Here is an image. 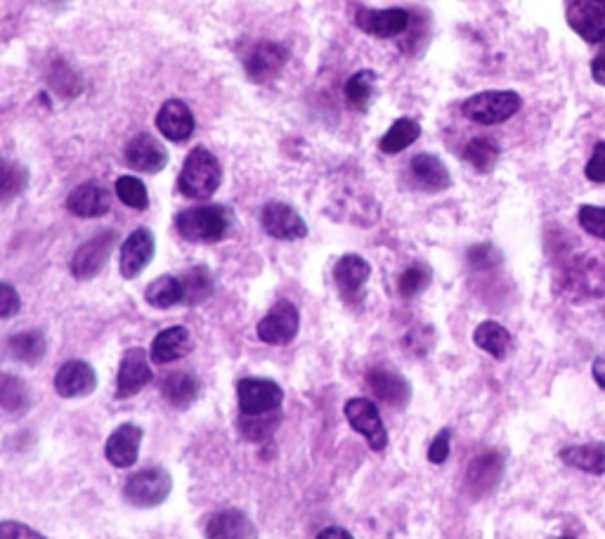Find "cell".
Returning <instances> with one entry per match:
<instances>
[{"label":"cell","mask_w":605,"mask_h":539,"mask_svg":"<svg viewBox=\"0 0 605 539\" xmlns=\"http://www.w3.org/2000/svg\"><path fill=\"white\" fill-rule=\"evenodd\" d=\"M558 291L572 303H589L605 296V263L594 256L570 258L561 275Z\"/></svg>","instance_id":"1"},{"label":"cell","mask_w":605,"mask_h":539,"mask_svg":"<svg viewBox=\"0 0 605 539\" xmlns=\"http://www.w3.org/2000/svg\"><path fill=\"white\" fill-rule=\"evenodd\" d=\"M232 211L220 204L194 206L175 216V227H178L180 237L194 244H213L227 237L232 230Z\"/></svg>","instance_id":"2"},{"label":"cell","mask_w":605,"mask_h":539,"mask_svg":"<svg viewBox=\"0 0 605 539\" xmlns=\"http://www.w3.org/2000/svg\"><path fill=\"white\" fill-rule=\"evenodd\" d=\"M220 180H223V168L216 154L206 147H194L182 164L178 190L182 197L194 201L211 199L218 192Z\"/></svg>","instance_id":"3"},{"label":"cell","mask_w":605,"mask_h":539,"mask_svg":"<svg viewBox=\"0 0 605 539\" xmlns=\"http://www.w3.org/2000/svg\"><path fill=\"white\" fill-rule=\"evenodd\" d=\"M523 107V97L516 90H483L471 95L461 105V114L478 126H497L513 119Z\"/></svg>","instance_id":"4"},{"label":"cell","mask_w":605,"mask_h":539,"mask_svg":"<svg viewBox=\"0 0 605 539\" xmlns=\"http://www.w3.org/2000/svg\"><path fill=\"white\" fill-rule=\"evenodd\" d=\"M171 490V473L161 469V466H149V469L133 473V476L126 480L123 497H126L128 504L138 506V509H154V506H161L166 502Z\"/></svg>","instance_id":"5"},{"label":"cell","mask_w":605,"mask_h":539,"mask_svg":"<svg viewBox=\"0 0 605 539\" xmlns=\"http://www.w3.org/2000/svg\"><path fill=\"white\" fill-rule=\"evenodd\" d=\"M343 412H346V419H348V424L353 426V431L360 433L374 452L386 450L388 431H386V426H383L379 407H376L372 400L350 398L346 402V407H343Z\"/></svg>","instance_id":"6"},{"label":"cell","mask_w":605,"mask_h":539,"mask_svg":"<svg viewBox=\"0 0 605 539\" xmlns=\"http://www.w3.org/2000/svg\"><path fill=\"white\" fill-rule=\"evenodd\" d=\"M298 329H301V313L294 303L282 298L258 322V339L268 346H286L296 339Z\"/></svg>","instance_id":"7"},{"label":"cell","mask_w":605,"mask_h":539,"mask_svg":"<svg viewBox=\"0 0 605 539\" xmlns=\"http://www.w3.org/2000/svg\"><path fill=\"white\" fill-rule=\"evenodd\" d=\"M116 244V232L107 230L95 235L93 239H88L86 244H81L71 258V275L81 282H88V279H95L107 265L109 256H112Z\"/></svg>","instance_id":"8"},{"label":"cell","mask_w":605,"mask_h":539,"mask_svg":"<svg viewBox=\"0 0 605 539\" xmlns=\"http://www.w3.org/2000/svg\"><path fill=\"white\" fill-rule=\"evenodd\" d=\"M237 400L242 414H265L282 407L284 391L275 381L249 376L237 383Z\"/></svg>","instance_id":"9"},{"label":"cell","mask_w":605,"mask_h":539,"mask_svg":"<svg viewBox=\"0 0 605 539\" xmlns=\"http://www.w3.org/2000/svg\"><path fill=\"white\" fill-rule=\"evenodd\" d=\"M565 19L582 41L591 45L605 41V0H572Z\"/></svg>","instance_id":"10"},{"label":"cell","mask_w":605,"mask_h":539,"mask_svg":"<svg viewBox=\"0 0 605 539\" xmlns=\"http://www.w3.org/2000/svg\"><path fill=\"white\" fill-rule=\"evenodd\" d=\"M260 225L272 239H282V242H296V239L308 237V225H305L301 213L284 201L265 204L263 213H260Z\"/></svg>","instance_id":"11"},{"label":"cell","mask_w":605,"mask_h":539,"mask_svg":"<svg viewBox=\"0 0 605 539\" xmlns=\"http://www.w3.org/2000/svg\"><path fill=\"white\" fill-rule=\"evenodd\" d=\"M286 62H289V50L282 43L263 41L246 55L244 71L253 83H270L282 74Z\"/></svg>","instance_id":"12"},{"label":"cell","mask_w":605,"mask_h":539,"mask_svg":"<svg viewBox=\"0 0 605 539\" xmlns=\"http://www.w3.org/2000/svg\"><path fill=\"white\" fill-rule=\"evenodd\" d=\"M409 17L407 10L402 8H386V10H372V8H360L355 12V27L362 34L374 36V38H395L402 36L409 29Z\"/></svg>","instance_id":"13"},{"label":"cell","mask_w":605,"mask_h":539,"mask_svg":"<svg viewBox=\"0 0 605 539\" xmlns=\"http://www.w3.org/2000/svg\"><path fill=\"white\" fill-rule=\"evenodd\" d=\"M506 459L502 452H483L471 461L466 471V490L473 499L487 497L504 476Z\"/></svg>","instance_id":"14"},{"label":"cell","mask_w":605,"mask_h":539,"mask_svg":"<svg viewBox=\"0 0 605 539\" xmlns=\"http://www.w3.org/2000/svg\"><path fill=\"white\" fill-rule=\"evenodd\" d=\"M152 367H149L147 353L142 348H128L121 357L119 376H116V398L128 400L138 395L142 388L152 381Z\"/></svg>","instance_id":"15"},{"label":"cell","mask_w":605,"mask_h":539,"mask_svg":"<svg viewBox=\"0 0 605 539\" xmlns=\"http://www.w3.org/2000/svg\"><path fill=\"white\" fill-rule=\"evenodd\" d=\"M156 253V239L152 230L147 227H138L135 232H130V237L121 246V275L123 279H135L147 270V265L152 263Z\"/></svg>","instance_id":"16"},{"label":"cell","mask_w":605,"mask_h":539,"mask_svg":"<svg viewBox=\"0 0 605 539\" xmlns=\"http://www.w3.org/2000/svg\"><path fill=\"white\" fill-rule=\"evenodd\" d=\"M126 161L135 171L159 173L168 166V149L152 133H138L126 145Z\"/></svg>","instance_id":"17"},{"label":"cell","mask_w":605,"mask_h":539,"mask_svg":"<svg viewBox=\"0 0 605 539\" xmlns=\"http://www.w3.org/2000/svg\"><path fill=\"white\" fill-rule=\"evenodd\" d=\"M97 388L95 369L83 360H69L57 369L55 391L60 398H86Z\"/></svg>","instance_id":"18"},{"label":"cell","mask_w":605,"mask_h":539,"mask_svg":"<svg viewBox=\"0 0 605 539\" xmlns=\"http://www.w3.org/2000/svg\"><path fill=\"white\" fill-rule=\"evenodd\" d=\"M142 428L138 424H123L107 438L104 457L116 469H130L140 457Z\"/></svg>","instance_id":"19"},{"label":"cell","mask_w":605,"mask_h":539,"mask_svg":"<svg viewBox=\"0 0 605 539\" xmlns=\"http://www.w3.org/2000/svg\"><path fill=\"white\" fill-rule=\"evenodd\" d=\"M156 128L171 142H185L194 135L197 121H194L192 109L182 100H166L156 114Z\"/></svg>","instance_id":"20"},{"label":"cell","mask_w":605,"mask_h":539,"mask_svg":"<svg viewBox=\"0 0 605 539\" xmlns=\"http://www.w3.org/2000/svg\"><path fill=\"white\" fill-rule=\"evenodd\" d=\"M67 209L76 218H102L104 213L112 209V194L100 183L90 180L71 190L67 197Z\"/></svg>","instance_id":"21"},{"label":"cell","mask_w":605,"mask_h":539,"mask_svg":"<svg viewBox=\"0 0 605 539\" xmlns=\"http://www.w3.org/2000/svg\"><path fill=\"white\" fill-rule=\"evenodd\" d=\"M367 383L372 388V393L379 398L381 402H386L390 407H407L409 400H412V386L405 376L398 372H390V369L376 367L367 374Z\"/></svg>","instance_id":"22"},{"label":"cell","mask_w":605,"mask_h":539,"mask_svg":"<svg viewBox=\"0 0 605 539\" xmlns=\"http://www.w3.org/2000/svg\"><path fill=\"white\" fill-rule=\"evenodd\" d=\"M409 173H412L416 187L424 192L438 194L452 187L450 168L442 164V159L435 157V154H416L412 164H409Z\"/></svg>","instance_id":"23"},{"label":"cell","mask_w":605,"mask_h":539,"mask_svg":"<svg viewBox=\"0 0 605 539\" xmlns=\"http://www.w3.org/2000/svg\"><path fill=\"white\" fill-rule=\"evenodd\" d=\"M372 277V265L364 261L362 256L357 253H346V256L338 258L336 268H334V282L338 291H341L343 298L353 301L362 294L364 284L369 282Z\"/></svg>","instance_id":"24"},{"label":"cell","mask_w":605,"mask_h":539,"mask_svg":"<svg viewBox=\"0 0 605 539\" xmlns=\"http://www.w3.org/2000/svg\"><path fill=\"white\" fill-rule=\"evenodd\" d=\"M256 525L244 511L223 509L213 513L206 523V539H256Z\"/></svg>","instance_id":"25"},{"label":"cell","mask_w":605,"mask_h":539,"mask_svg":"<svg viewBox=\"0 0 605 539\" xmlns=\"http://www.w3.org/2000/svg\"><path fill=\"white\" fill-rule=\"evenodd\" d=\"M192 350V334L187 327H168L152 341V360L156 365H171Z\"/></svg>","instance_id":"26"},{"label":"cell","mask_w":605,"mask_h":539,"mask_svg":"<svg viewBox=\"0 0 605 539\" xmlns=\"http://www.w3.org/2000/svg\"><path fill=\"white\" fill-rule=\"evenodd\" d=\"M563 464L572 469L591 473V476H605V443H584L570 445L561 450Z\"/></svg>","instance_id":"27"},{"label":"cell","mask_w":605,"mask_h":539,"mask_svg":"<svg viewBox=\"0 0 605 539\" xmlns=\"http://www.w3.org/2000/svg\"><path fill=\"white\" fill-rule=\"evenodd\" d=\"M48 353V339L41 329L19 331L8 341V355L22 365H38Z\"/></svg>","instance_id":"28"},{"label":"cell","mask_w":605,"mask_h":539,"mask_svg":"<svg viewBox=\"0 0 605 539\" xmlns=\"http://www.w3.org/2000/svg\"><path fill=\"white\" fill-rule=\"evenodd\" d=\"M199 379L190 372H175L168 374L164 383H161V393L168 405H173L175 409H187L194 405L199 398Z\"/></svg>","instance_id":"29"},{"label":"cell","mask_w":605,"mask_h":539,"mask_svg":"<svg viewBox=\"0 0 605 539\" xmlns=\"http://www.w3.org/2000/svg\"><path fill=\"white\" fill-rule=\"evenodd\" d=\"M182 284V305H199L208 301L216 291V277L206 265H197V268L185 270L180 275Z\"/></svg>","instance_id":"30"},{"label":"cell","mask_w":605,"mask_h":539,"mask_svg":"<svg viewBox=\"0 0 605 539\" xmlns=\"http://www.w3.org/2000/svg\"><path fill=\"white\" fill-rule=\"evenodd\" d=\"M473 343L483 350V353L492 355L494 360H504L511 350V331L504 327V324L494 322V320H485L480 322L476 331H473Z\"/></svg>","instance_id":"31"},{"label":"cell","mask_w":605,"mask_h":539,"mask_svg":"<svg viewBox=\"0 0 605 539\" xmlns=\"http://www.w3.org/2000/svg\"><path fill=\"white\" fill-rule=\"evenodd\" d=\"M376 86H379V76L372 69H362L350 76L346 81V100L355 112H367L372 107L376 97Z\"/></svg>","instance_id":"32"},{"label":"cell","mask_w":605,"mask_h":539,"mask_svg":"<svg viewBox=\"0 0 605 539\" xmlns=\"http://www.w3.org/2000/svg\"><path fill=\"white\" fill-rule=\"evenodd\" d=\"M419 138H421L419 121L409 119V116H402V119L395 121L386 131V135L379 140V149L383 154H400L405 152L407 147H412Z\"/></svg>","instance_id":"33"},{"label":"cell","mask_w":605,"mask_h":539,"mask_svg":"<svg viewBox=\"0 0 605 539\" xmlns=\"http://www.w3.org/2000/svg\"><path fill=\"white\" fill-rule=\"evenodd\" d=\"M45 81H48L52 93L62 100H71V97L83 93V79L64 60H52Z\"/></svg>","instance_id":"34"},{"label":"cell","mask_w":605,"mask_h":539,"mask_svg":"<svg viewBox=\"0 0 605 539\" xmlns=\"http://www.w3.org/2000/svg\"><path fill=\"white\" fill-rule=\"evenodd\" d=\"M279 424H282V414H279V409L265 414H242L237 421L239 431H242L244 438L251 440V443H268L272 435H275Z\"/></svg>","instance_id":"35"},{"label":"cell","mask_w":605,"mask_h":539,"mask_svg":"<svg viewBox=\"0 0 605 539\" xmlns=\"http://www.w3.org/2000/svg\"><path fill=\"white\" fill-rule=\"evenodd\" d=\"M499 154H502V149H499L497 140L492 138H473L464 147L466 164L476 173H483V175L494 171V166H497L499 161Z\"/></svg>","instance_id":"36"},{"label":"cell","mask_w":605,"mask_h":539,"mask_svg":"<svg viewBox=\"0 0 605 539\" xmlns=\"http://www.w3.org/2000/svg\"><path fill=\"white\" fill-rule=\"evenodd\" d=\"M145 301L156 310H168L173 305L182 303V284L180 277L164 275L156 277L152 284L145 289Z\"/></svg>","instance_id":"37"},{"label":"cell","mask_w":605,"mask_h":539,"mask_svg":"<svg viewBox=\"0 0 605 539\" xmlns=\"http://www.w3.org/2000/svg\"><path fill=\"white\" fill-rule=\"evenodd\" d=\"M29 187V168L10 159H0V204L17 199Z\"/></svg>","instance_id":"38"},{"label":"cell","mask_w":605,"mask_h":539,"mask_svg":"<svg viewBox=\"0 0 605 539\" xmlns=\"http://www.w3.org/2000/svg\"><path fill=\"white\" fill-rule=\"evenodd\" d=\"M29 402L31 395L24 379H19L15 374H0V409L12 414H22L29 409Z\"/></svg>","instance_id":"39"},{"label":"cell","mask_w":605,"mask_h":539,"mask_svg":"<svg viewBox=\"0 0 605 539\" xmlns=\"http://www.w3.org/2000/svg\"><path fill=\"white\" fill-rule=\"evenodd\" d=\"M116 194H119L123 204L135 211H145L149 206L147 187L140 178H135V175H123V178L116 180Z\"/></svg>","instance_id":"40"},{"label":"cell","mask_w":605,"mask_h":539,"mask_svg":"<svg viewBox=\"0 0 605 539\" xmlns=\"http://www.w3.org/2000/svg\"><path fill=\"white\" fill-rule=\"evenodd\" d=\"M431 268L428 265H412V268H407L402 272L398 279V291L402 298H414L419 294H424V291L431 287Z\"/></svg>","instance_id":"41"},{"label":"cell","mask_w":605,"mask_h":539,"mask_svg":"<svg viewBox=\"0 0 605 539\" xmlns=\"http://www.w3.org/2000/svg\"><path fill=\"white\" fill-rule=\"evenodd\" d=\"M466 261H468V265H471V270L490 272L502 265V253L494 249L492 244H476L468 249Z\"/></svg>","instance_id":"42"},{"label":"cell","mask_w":605,"mask_h":539,"mask_svg":"<svg viewBox=\"0 0 605 539\" xmlns=\"http://www.w3.org/2000/svg\"><path fill=\"white\" fill-rule=\"evenodd\" d=\"M577 220H580L582 230L587 232V235L605 242V206L584 204L580 206V211H577Z\"/></svg>","instance_id":"43"},{"label":"cell","mask_w":605,"mask_h":539,"mask_svg":"<svg viewBox=\"0 0 605 539\" xmlns=\"http://www.w3.org/2000/svg\"><path fill=\"white\" fill-rule=\"evenodd\" d=\"M22 310L19 291L10 282H0V320H10Z\"/></svg>","instance_id":"44"},{"label":"cell","mask_w":605,"mask_h":539,"mask_svg":"<svg viewBox=\"0 0 605 539\" xmlns=\"http://www.w3.org/2000/svg\"><path fill=\"white\" fill-rule=\"evenodd\" d=\"M584 175H587V180H591V183L605 185V140L596 142L591 159L584 166Z\"/></svg>","instance_id":"45"},{"label":"cell","mask_w":605,"mask_h":539,"mask_svg":"<svg viewBox=\"0 0 605 539\" xmlns=\"http://www.w3.org/2000/svg\"><path fill=\"white\" fill-rule=\"evenodd\" d=\"M452 431L450 428H442V431L435 435L431 447H428V461L435 466H442L445 464L447 459H450V452H452Z\"/></svg>","instance_id":"46"},{"label":"cell","mask_w":605,"mask_h":539,"mask_svg":"<svg viewBox=\"0 0 605 539\" xmlns=\"http://www.w3.org/2000/svg\"><path fill=\"white\" fill-rule=\"evenodd\" d=\"M0 539H48L19 521H0Z\"/></svg>","instance_id":"47"},{"label":"cell","mask_w":605,"mask_h":539,"mask_svg":"<svg viewBox=\"0 0 605 539\" xmlns=\"http://www.w3.org/2000/svg\"><path fill=\"white\" fill-rule=\"evenodd\" d=\"M591 79H594L598 86L605 88V53L591 60Z\"/></svg>","instance_id":"48"},{"label":"cell","mask_w":605,"mask_h":539,"mask_svg":"<svg viewBox=\"0 0 605 539\" xmlns=\"http://www.w3.org/2000/svg\"><path fill=\"white\" fill-rule=\"evenodd\" d=\"M591 374H594V381L598 383V388L605 391V353H601L591 365Z\"/></svg>","instance_id":"49"},{"label":"cell","mask_w":605,"mask_h":539,"mask_svg":"<svg viewBox=\"0 0 605 539\" xmlns=\"http://www.w3.org/2000/svg\"><path fill=\"white\" fill-rule=\"evenodd\" d=\"M317 539H355L346 528H338V525H331V528H324Z\"/></svg>","instance_id":"50"},{"label":"cell","mask_w":605,"mask_h":539,"mask_svg":"<svg viewBox=\"0 0 605 539\" xmlns=\"http://www.w3.org/2000/svg\"><path fill=\"white\" fill-rule=\"evenodd\" d=\"M41 3H62V0H41Z\"/></svg>","instance_id":"51"},{"label":"cell","mask_w":605,"mask_h":539,"mask_svg":"<svg viewBox=\"0 0 605 539\" xmlns=\"http://www.w3.org/2000/svg\"><path fill=\"white\" fill-rule=\"evenodd\" d=\"M561 539H577V537H572V535H565V537H561Z\"/></svg>","instance_id":"52"}]
</instances>
